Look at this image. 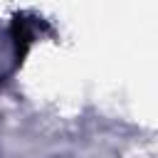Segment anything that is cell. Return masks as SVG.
Segmentation results:
<instances>
[{
  "instance_id": "cell-1",
  "label": "cell",
  "mask_w": 158,
  "mask_h": 158,
  "mask_svg": "<svg viewBox=\"0 0 158 158\" xmlns=\"http://www.w3.org/2000/svg\"><path fill=\"white\" fill-rule=\"evenodd\" d=\"M10 37H12V49H15V62L22 64L30 47H32V30L25 15H15L10 25Z\"/></svg>"
}]
</instances>
